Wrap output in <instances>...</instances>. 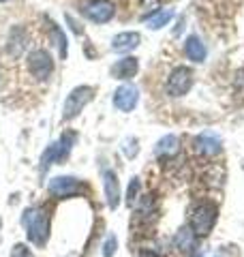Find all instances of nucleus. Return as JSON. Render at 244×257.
Wrapping results in <instances>:
<instances>
[{"mask_svg":"<svg viewBox=\"0 0 244 257\" xmlns=\"http://www.w3.org/2000/svg\"><path fill=\"white\" fill-rule=\"evenodd\" d=\"M22 223L28 231V238L32 244L43 246L47 242V236H50V216H47L45 208H28L22 216Z\"/></svg>","mask_w":244,"mask_h":257,"instance_id":"1","label":"nucleus"},{"mask_svg":"<svg viewBox=\"0 0 244 257\" xmlns=\"http://www.w3.org/2000/svg\"><path fill=\"white\" fill-rule=\"evenodd\" d=\"M140 189H142L140 178H131V184H129V189H127V204H135Z\"/></svg>","mask_w":244,"mask_h":257,"instance_id":"20","label":"nucleus"},{"mask_svg":"<svg viewBox=\"0 0 244 257\" xmlns=\"http://www.w3.org/2000/svg\"><path fill=\"white\" fill-rule=\"evenodd\" d=\"M0 3H5V0H0Z\"/></svg>","mask_w":244,"mask_h":257,"instance_id":"26","label":"nucleus"},{"mask_svg":"<svg viewBox=\"0 0 244 257\" xmlns=\"http://www.w3.org/2000/svg\"><path fill=\"white\" fill-rule=\"evenodd\" d=\"M174 18V11L172 9H159V11H154L150 15H146V22H148V26L152 30H157V28H163V26H167L169 20Z\"/></svg>","mask_w":244,"mask_h":257,"instance_id":"16","label":"nucleus"},{"mask_svg":"<svg viewBox=\"0 0 244 257\" xmlns=\"http://www.w3.org/2000/svg\"><path fill=\"white\" fill-rule=\"evenodd\" d=\"M84 13L94 24H107L113 18L116 9H113V3H109V0H90L84 7Z\"/></svg>","mask_w":244,"mask_h":257,"instance_id":"8","label":"nucleus"},{"mask_svg":"<svg viewBox=\"0 0 244 257\" xmlns=\"http://www.w3.org/2000/svg\"><path fill=\"white\" fill-rule=\"evenodd\" d=\"M75 140H77V135L73 131H67L58 142H54L52 146H47V150L43 152V157H41V172L45 174L54 163H58L60 159L67 157L71 152V148H73V144H75Z\"/></svg>","mask_w":244,"mask_h":257,"instance_id":"3","label":"nucleus"},{"mask_svg":"<svg viewBox=\"0 0 244 257\" xmlns=\"http://www.w3.org/2000/svg\"><path fill=\"white\" fill-rule=\"evenodd\" d=\"M216 223V206L210 202H199L191 210V225L195 236H208Z\"/></svg>","mask_w":244,"mask_h":257,"instance_id":"2","label":"nucleus"},{"mask_svg":"<svg viewBox=\"0 0 244 257\" xmlns=\"http://www.w3.org/2000/svg\"><path fill=\"white\" fill-rule=\"evenodd\" d=\"M94 88L92 86H77L73 88L71 94L67 96V101H64V107H62V118L64 120H73L81 109H84L88 103L94 99Z\"/></svg>","mask_w":244,"mask_h":257,"instance_id":"4","label":"nucleus"},{"mask_svg":"<svg viewBox=\"0 0 244 257\" xmlns=\"http://www.w3.org/2000/svg\"><path fill=\"white\" fill-rule=\"evenodd\" d=\"M195 75L189 67H176L167 77V92L172 96H184L193 88Z\"/></svg>","mask_w":244,"mask_h":257,"instance_id":"5","label":"nucleus"},{"mask_svg":"<svg viewBox=\"0 0 244 257\" xmlns=\"http://www.w3.org/2000/svg\"><path fill=\"white\" fill-rule=\"evenodd\" d=\"M137 71H140V62L133 56H127V58H122L118 62L111 64V77L113 79H131L137 75Z\"/></svg>","mask_w":244,"mask_h":257,"instance_id":"11","label":"nucleus"},{"mask_svg":"<svg viewBox=\"0 0 244 257\" xmlns=\"http://www.w3.org/2000/svg\"><path fill=\"white\" fill-rule=\"evenodd\" d=\"M137 101H140V90L133 84H122L116 92H113V105L120 111H133Z\"/></svg>","mask_w":244,"mask_h":257,"instance_id":"9","label":"nucleus"},{"mask_svg":"<svg viewBox=\"0 0 244 257\" xmlns=\"http://www.w3.org/2000/svg\"><path fill=\"white\" fill-rule=\"evenodd\" d=\"M137 257H161V255H159V253H154V251H142Z\"/></svg>","mask_w":244,"mask_h":257,"instance_id":"25","label":"nucleus"},{"mask_svg":"<svg viewBox=\"0 0 244 257\" xmlns=\"http://www.w3.org/2000/svg\"><path fill=\"white\" fill-rule=\"evenodd\" d=\"M28 71H30V75L37 77V79L50 77L52 71H54V60H52L50 52H45V50H35L32 52L28 56Z\"/></svg>","mask_w":244,"mask_h":257,"instance_id":"7","label":"nucleus"},{"mask_svg":"<svg viewBox=\"0 0 244 257\" xmlns=\"http://www.w3.org/2000/svg\"><path fill=\"white\" fill-rule=\"evenodd\" d=\"M122 150H125V155H127L129 159H133V157L137 155V150H140V148H137V140L131 138L129 142H125V148H122Z\"/></svg>","mask_w":244,"mask_h":257,"instance_id":"23","label":"nucleus"},{"mask_svg":"<svg viewBox=\"0 0 244 257\" xmlns=\"http://www.w3.org/2000/svg\"><path fill=\"white\" fill-rule=\"evenodd\" d=\"M184 52H186V56H189L193 62H203V60H206V56H208L206 45H203V41L197 35H191L189 39H186Z\"/></svg>","mask_w":244,"mask_h":257,"instance_id":"14","label":"nucleus"},{"mask_svg":"<svg viewBox=\"0 0 244 257\" xmlns=\"http://www.w3.org/2000/svg\"><path fill=\"white\" fill-rule=\"evenodd\" d=\"M140 43H142V35H140V32H120V35H116L111 39V52L129 54V52H133Z\"/></svg>","mask_w":244,"mask_h":257,"instance_id":"10","label":"nucleus"},{"mask_svg":"<svg viewBox=\"0 0 244 257\" xmlns=\"http://www.w3.org/2000/svg\"><path fill=\"white\" fill-rule=\"evenodd\" d=\"M103 184H105V197H107V204H109L111 210H116L118 204H120V182H118L116 172L105 170L103 172Z\"/></svg>","mask_w":244,"mask_h":257,"instance_id":"12","label":"nucleus"},{"mask_svg":"<svg viewBox=\"0 0 244 257\" xmlns=\"http://www.w3.org/2000/svg\"><path fill=\"white\" fill-rule=\"evenodd\" d=\"M116 248H118V238L111 234V236H107V240H105V244H103V257H113Z\"/></svg>","mask_w":244,"mask_h":257,"instance_id":"21","label":"nucleus"},{"mask_svg":"<svg viewBox=\"0 0 244 257\" xmlns=\"http://www.w3.org/2000/svg\"><path fill=\"white\" fill-rule=\"evenodd\" d=\"M50 32H52V39L60 50V58H67V37H64V32L56 26V24H50Z\"/></svg>","mask_w":244,"mask_h":257,"instance_id":"18","label":"nucleus"},{"mask_svg":"<svg viewBox=\"0 0 244 257\" xmlns=\"http://www.w3.org/2000/svg\"><path fill=\"white\" fill-rule=\"evenodd\" d=\"M50 193L58 199L75 197L79 193H86V184L77 178H71V176H58L50 182Z\"/></svg>","mask_w":244,"mask_h":257,"instance_id":"6","label":"nucleus"},{"mask_svg":"<svg viewBox=\"0 0 244 257\" xmlns=\"http://www.w3.org/2000/svg\"><path fill=\"white\" fill-rule=\"evenodd\" d=\"M176 246L180 251L189 253L195 246V231H191V227H180V231L176 234Z\"/></svg>","mask_w":244,"mask_h":257,"instance_id":"17","label":"nucleus"},{"mask_svg":"<svg viewBox=\"0 0 244 257\" xmlns=\"http://www.w3.org/2000/svg\"><path fill=\"white\" fill-rule=\"evenodd\" d=\"M11 257H35V255H32V251L26 244H15L11 251Z\"/></svg>","mask_w":244,"mask_h":257,"instance_id":"22","label":"nucleus"},{"mask_svg":"<svg viewBox=\"0 0 244 257\" xmlns=\"http://www.w3.org/2000/svg\"><path fill=\"white\" fill-rule=\"evenodd\" d=\"M195 150L199 155H206V157H212V155H218L221 152V140L216 135H210V133H203L195 140Z\"/></svg>","mask_w":244,"mask_h":257,"instance_id":"13","label":"nucleus"},{"mask_svg":"<svg viewBox=\"0 0 244 257\" xmlns=\"http://www.w3.org/2000/svg\"><path fill=\"white\" fill-rule=\"evenodd\" d=\"M64 20H67V22L71 24V30L75 32V35H84V26H81L79 22H75V20H73V15H71V13H67V15H64Z\"/></svg>","mask_w":244,"mask_h":257,"instance_id":"24","label":"nucleus"},{"mask_svg":"<svg viewBox=\"0 0 244 257\" xmlns=\"http://www.w3.org/2000/svg\"><path fill=\"white\" fill-rule=\"evenodd\" d=\"M180 150V140L176 135H165L159 144H157V155L159 157H174Z\"/></svg>","mask_w":244,"mask_h":257,"instance_id":"15","label":"nucleus"},{"mask_svg":"<svg viewBox=\"0 0 244 257\" xmlns=\"http://www.w3.org/2000/svg\"><path fill=\"white\" fill-rule=\"evenodd\" d=\"M24 43H26V32H24L22 28H13L11 30V37H9V47L11 45H18V56H20Z\"/></svg>","mask_w":244,"mask_h":257,"instance_id":"19","label":"nucleus"}]
</instances>
